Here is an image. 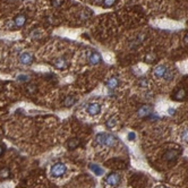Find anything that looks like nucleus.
<instances>
[{"mask_svg":"<svg viewBox=\"0 0 188 188\" xmlns=\"http://www.w3.org/2000/svg\"><path fill=\"white\" fill-rule=\"evenodd\" d=\"M66 170H67V168H66V165L63 164V163H60V162H58V163H55L52 167H51V175L53 176V177H61L63 173L66 172Z\"/></svg>","mask_w":188,"mask_h":188,"instance_id":"nucleus-1","label":"nucleus"},{"mask_svg":"<svg viewBox=\"0 0 188 188\" xmlns=\"http://www.w3.org/2000/svg\"><path fill=\"white\" fill-rule=\"evenodd\" d=\"M119 183H120V177L118 173L112 172L107 177V184L110 186H117Z\"/></svg>","mask_w":188,"mask_h":188,"instance_id":"nucleus-2","label":"nucleus"},{"mask_svg":"<svg viewBox=\"0 0 188 188\" xmlns=\"http://www.w3.org/2000/svg\"><path fill=\"white\" fill-rule=\"evenodd\" d=\"M116 143H117V138H116L113 135H111V134H104V142H103V145L111 147V146L116 145Z\"/></svg>","mask_w":188,"mask_h":188,"instance_id":"nucleus-3","label":"nucleus"},{"mask_svg":"<svg viewBox=\"0 0 188 188\" xmlns=\"http://www.w3.org/2000/svg\"><path fill=\"white\" fill-rule=\"evenodd\" d=\"M101 112V107L100 104L97 103H91L89 107H87V113L90 116H96Z\"/></svg>","mask_w":188,"mask_h":188,"instance_id":"nucleus-4","label":"nucleus"},{"mask_svg":"<svg viewBox=\"0 0 188 188\" xmlns=\"http://www.w3.org/2000/svg\"><path fill=\"white\" fill-rule=\"evenodd\" d=\"M105 85H107L108 89H110V90H115V89H117V87L119 86V79H118L117 77L112 76V77H110V78L105 82Z\"/></svg>","mask_w":188,"mask_h":188,"instance_id":"nucleus-5","label":"nucleus"},{"mask_svg":"<svg viewBox=\"0 0 188 188\" xmlns=\"http://www.w3.org/2000/svg\"><path fill=\"white\" fill-rule=\"evenodd\" d=\"M151 113V107L150 105H142L138 110H137V116L139 118H144L146 116H149Z\"/></svg>","mask_w":188,"mask_h":188,"instance_id":"nucleus-6","label":"nucleus"},{"mask_svg":"<svg viewBox=\"0 0 188 188\" xmlns=\"http://www.w3.org/2000/svg\"><path fill=\"white\" fill-rule=\"evenodd\" d=\"M165 71H167V67L163 66V65H159V66H157V67L154 68L153 74H154V76H155L157 78H161V77H163V75H164Z\"/></svg>","mask_w":188,"mask_h":188,"instance_id":"nucleus-7","label":"nucleus"},{"mask_svg":"<svg viewBox=\"0 0 188 188\" xmlns=\"http://www.w3.org/2000/svg\"><path fill=\"white\" fill-rule=\"evenodd\" d=\"M19 61L23 63V65H31L33 61V57H32L30 53L27 52H24L19 56Z\"/></svg>","mask_w":188,"mask_h":188,"instance_id":"nucleus-8","label":"nucleus"},{"mask_svg":"<svg viewBox=\"0 0 188 188\" xmlns=\"http://www.w3.org/2000/svg\"><path fill=\"white\" fill-rule=\"evenodd\" d=\"M67 60L63 58V57H60V58H57L55 61H53V66L56 67V68H58V69H65L66 67H67Z\"/></svg>","mask_w":188,"mask_h":188,"instance_id":"nucleus-9","label":"nucleus"},{"mask_svg":"<svg viewBox=\"0 0 188 188\" xmlns=\"http://www.w3.org/2000/svg\"><path fill=\"white\" fill-rule=\"evenodd\" d=\"M178 154H179L178 151H176V150H169V151H167V152L164 153V159H165L167 161H173V160L177 159Z\"/></svg>","mask_w":188,"mask_h":188,"instance_id":"nucleus-10","label":"nucleus"},{"mask_svg":"<svg viewBox=\"0 0 188 188\" xmlns=\"http://www.w3.org/2000/svg\"><path fill=\"white\" fill-rule=\"evenodd\" d=\"M14 23H15V25H16L17 27L24 26L25 23H26V17H25V15H18V16L14 19Z\"/></svg>","mask_w":188,"mask_h":188,"instance_id":"nucleus-11","label":"nucleus"},{"mask_svg":"<svg viewBox=\"0 0 188 188\" xmlns=\"http://www.w3.org/2000/svg\"><path fill=\"white\" fill-rule=\"evenodd\" d=\"M89 61H90L91 65H97L101 61V56L97 52H92L89 57Z\"/></svg>","mask_w":188,"mask_h":188,"instance_id":"nucleus-12","label":"nucleus"},{"mask_svg":"<svg viewBox=\"0 0 188 188\" xmlns=\"http://www.w3.org/2000/svg\"><path fill=\"white\" fill-rule=\"evenodd\" d=\"M79 145H81V141H79L78 138H71V139H69L68 143H67V146H68L69 150H75V149L78 147Z\"/></svg>","mask_w":188,"mask_h":188,"instance_id":"nucleus-13","label":"nucleus"},{"mask_svg":"<svg viewBox=\"0 0 188 188\" xmlns=\"http://www.w3.org/2000/svg\"><path fill=\"white\" fill-rule=\"evenodd\" d=\"M89 167H90L91 171L93 172L95 176H102V175H103V169H102L101 167H99L97 164H92V163H91Z\"/></svg>","mask_w":188,"mask_h":188,"instance_id":"nucleus-14","label":"nucleus"},{"mask_svg":"<svg viewBox=\"0 0 188 188\" xmlns=\"http://www.w3.org/2000/svg\"><path fill=\"white\" fill-rule=\"evenodd\" d=\"M185 96H186V91H185L184 89H179V90L176 92V95L173 96V99H175L176 101H181V100L185 99Z\"/></svg>","mask_w":188,"mask_h":188,"instance_id":"nucleus-15","label":"nucleus"},{"mask_svg":"<svg viewBox=\"0 0 188 188\" xmlns=\"http://www.w3.org/2000/svg\"><path fill=\"white\" fill-rule=\"evenodd\" d=\"M76 101H77V99H76L75 96H67V97L63 100V104H65L66 107H71Z\"/></svg>","mask_w":188,"mask_h":188,"instance_id":"nucleus-16","label":"nucleus"},{"mask_svg":"<svg viewBox=\"0 0 188 188\" xmlns=\"http://www.w3.org/2000/svg\"><path fill=\"white\" fill-rule=\"evenodd\" d=\"M95 142H96V144H99V145H103V142H104V134H103V133L97 134V135L95 136Z\"/></svg>","mask_w":188,"mask_h":188,"instance_id":"nucleus-17","label":"nucleus"},{"mask_svg":"<svg viewBox=\"0 0 188 188\" xmlns=\"http://www.w3.org/2000/svg\"><path fill=\"white\" fill-rule=\"evenodd\" d=\"M180 138H181V141H183V142H185V143H188V127H187V128H185V129L181 131Z\"/></svg>","mask_w":188,"mask_h":188,"instance_id":"nucleus-18","label":"nucleus"},{"mask_svg":"<svg viewBox=\"0 0 188 188\" xmlns=\"http://www.w3.org/2000/svg\"><path fill=\"white\" fill-rule=\"evenodd\" d=\"M138 84H139V86H142V87H147V86H149V84H150V82H149V79H147V78L142 77V78H139Z\"/></svg>","mask_w":188,"mask_h":188,"instance_id":"nucleus-19","label":"nucleus"},{"mask_svg":"<svg viewBox=\"0 0 188 188\" xmlns=\"http://www.w3.org/2000/svg\"><path fill=\"white\" fill-rule=\"evenodd\" d=\"M163 77H164V79H165L167 82H170V81H171V79L173 78V73L167 69V71L164 73V75H163Z\"/></svg>","mask_w":188,"mask_h":188,"instance_id":"nucleus-20","label":"nucleus"},{"mask_svg":"<svg viewBox=\"0 0 188 188\" xmlns=\"http://www.w3.org/2000/svg\"><path fill=\"white\" fill-rule=\"evenodd\" d=\"M9 175H10V172H9V169L8 168H3V169L0 170V177L1 178H8Z\"/></svg>","mask_w":188,"mask_h":188,"instance_id":"nucleus-21","label":"nucleus"},{"mask_svg":"<svg viewBox=\"0 0 188 188\" xmlns=\"http://www.w3.org/2000/svg\"><path fill=\"white\" fill-rule=\"evenodd\" d=\"M115 2H116V0H103V6H104L105 8H109V7L113 6Z\"/></svg>","mask_w":188,"mask_h":188,"instance_id":"nucleus-22","label":"nucleus"},{"mask_svg":"<svg viewBox=\"0 0 188 188\" xmlns=\"http://www.w3.org/2000/svg\"><path fill=\"white\" fill-rule=\"evenodd\" d=\"M26 91H27L30 94L34 93V92L36 91V86H35L34 84H29V85L26 86Z\"/></svg>","mask_w":188,"mask_h":188,"instance_id":"nucleus-23","label":"nucleus"},{"mask_svg":"<svg viewBox=\"0 0 188 188\" xmlns=\"http://www.w3.org/2000/svg\"><path fill=\"white\" fill-rule=\"evenodd\" d=\"M116 119H109L108 121H105V126L108 127V128H112V127H115L116 125Z\"/></svg>","mask_w":188,"mask_h":188,"instance_id":"nucleus-24","label":"nucleus"},{"mask_svg":"<svg viewBox=\"0 0 188 188\" xmlns=\"http://www.w3.org/2000/svg\"><path fill=\"white\" fill-rule=\"evenodd\" d=\"M155 60V56L154 55H149V56H146V58H145V61L146 63H153Z\"/></svg>","mask_w":188,"mask_h":188,"instance_id":"nucleus-25","label":"nucleus"},{"mask_svg":"<svg viewBox=\"0 0 188 188\" xmlns=\"http://www.w3.org/2000/svg\"><path fill=\"white\" fill-rule=\"evenodd\" d=\"M51 3L53 7H59L61 5V0H51Z\"/></svg>","mask_w":188,"mask_h":188,"instance_id":"nucleus-26","label":"nucleus"},{"mask_svg":"<svg viewBox=\"0 0 188 188\" xmlns=\"http://www.w3.org/2000/svg\"><path fill=\"white\" fill-rule=\"evenodd\" d=\"M135 138H136V135H135V133L130 131V133L128 134V139H129V141H135Z\"/></svg>","mask_w":188,"mask_h":188,"instance_id":"nucleus-27","label":"nucleus"},{"mask_svg":"<svg viewBox=\"0 0 188 188\" xmlns=\"http://www.w3.org/2000/svg\"><path fill=\"white\" fill-rule=\"evenodd\" d=\"M18 79H19V81H26L27 77H26V75H21V76L18 77Z\"/></svg>","mask_w":188,"mask_h":188,"instance_id":"nucleus-28","label":"nucleus"},{"mask_svg":"<svg viewBox=\"0 0 188 188\" xmlns=\"http://www.w3.org/2000/svg\"><path fill=\"white\" fill-rule=\"evenodd\" d=\"M184 42H185V44H188V33L185 35V37H184Z\"/></svg>","mask_w":188,"mask_h":188,"instance_id":"nucleus-29","label":"nucleus"},{"mask_svg":"<svg viewBox=\"0 0 188 188\" xmlns=\"http://www.w3.org/2000/svg\"><path fill=\"white\" fill-rule=\"evenodd\" d=\"M175 113V110L173 109H169V115H173Z\"/></svg>","mask_w":188,"mask_h":188,"instance_id":"nucleus-30","label":"nucleus"},{"mask_svg":"<svg viewBox=\"0 0 188 188\" xmlns=\"http://www.w3.org/2000/svg\"><path fill=\"white\" fill-rule=\"evenodd\" d=\"M2 152H3V149H2V146H1V145H0V155H1V154H2Z\"/></svg>","mask_w":188,"mask_h":188,"instance_id":"nucleus-31","label":"nucleus"},{"mask_svg":"<svg viewBox=\"0 0 188 188\" xmlns=\"http://www.w3.org/2000/svg\"><path fill=\"white\" fill-rule=\"evenodd\" d=\"M95 2H97V3H101V2H103V0H94Z\"/></svg>","mask_w":188,"mask_h":188,"instance_id":"nucleus-32","label":"nucleus"},{"mask_svg":"<svg viewBox=\"0 0 188 188\" xmlns=\"http://www.w3.org/2000/svg\"><path fill=\"white\" fill-rule=\"evenodd\" d=\"M10 1H11V0H10Z\"/></svg>","mask_w":188,"mask_h":188,"instance_id":"nucleus-33","label":"nucleus"}]
</instances>
